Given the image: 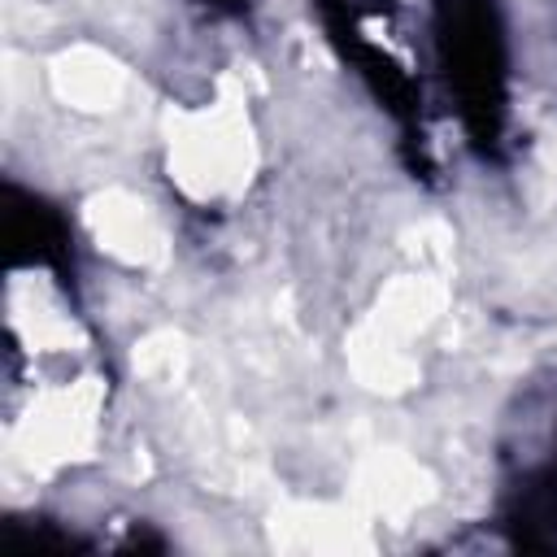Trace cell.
<instances>
[{
    "label": "cell",
    "mask_w": 557,
    "mask_h": 557,
    "mask_svg": "<svg viewBox=\"0 0 557 557\" xmlns=\"http://www.w3.org/2000/svg\"><path fill=\"white\" fill-rule=\"evenodd\" d=\"M209 4H248V0H209Z\"/></svg>",
    "instance_id": "1"
}]
</instances>
